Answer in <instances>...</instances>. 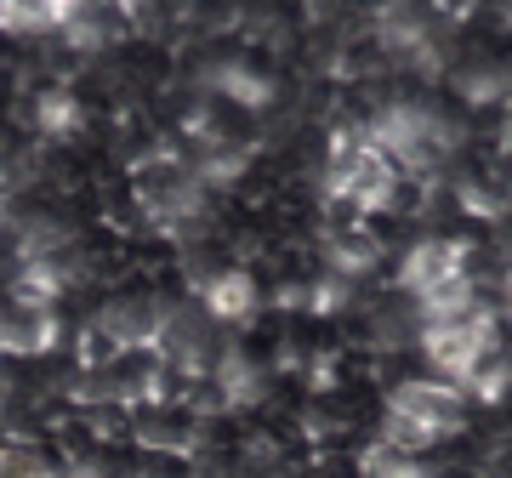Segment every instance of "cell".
Segmentation results:
<instances>
[{"mask_svg":"<svg viewBox=\"0 0 512 478\" xmlns=\"http://www.w3.org/2000/svg\"><path fill=\"white\" fill-rule=\"evenodd\" d=\"M131 444L137 450H165V456H194L200 450V416L188 405L137 399L131 405Z\"/></svg>","mask_w":512,"mask_h":478,"instance_id":"7a4b0ae2","label":"cell"},{"mask_svg":"<svg viewBox=\"0 0 512 478\" xmlns=\"http://www.w3.org/2000/svg\"><path fill=\"white\" fill-rule=\"evenodd\" d=\"M74 336H80V370H103V365H114V359H120V336H114L97 313Z\"/></svg>","mask_w":512,"mask_h":478,"instance_id":"52a82bcc","label":"cell"},{"mask_svg":"<svg viewBox=\"0 0 512 478\" xmlns=\"http://www.w3.org/2000/svg\"><path fill=\"white\" fill-rule=\"evenodd\" d=\"M387 410L421 422L427 433H439V439L467 433V393L456 382H444V376H410V382L387 387Z\"/></svg>","mask_w":512,"mask_h":478,"instance_id":"6da1fadb","label":"cell"},{"mask_svg":"<svg viewBox=\"0 0 512 478\" xmlns=\"http://www.w3.org/2000/svg\"><path fill=\"white\" fill-rule=\"evenodd\" d=\"M205 313L217 319V325H251L256 313H262V291H256V279L245 274V268H228V274H217L211 285L200 291Z\"/></svg>","mask_w":512,"mask_h":478,"instance_id":"277c9868","label":"cell"},{"mask_svg":"<svg viewBox=\"0 0 512 478\" xmlns=\"http://www.w3.org/2000/svg\"><path fill=\"white\" fill-rule=\"evenodd\" d=\"M74 0H0V35H52L63 29Z\"/></svg>","mask_w":512,"mask_h":478,"instance_id":"5b68a950","label":"cell"},{"mask_svg":"<svg viewBox=\"0 0 512 478\" xmlns=\"http://www.w3.org/2000/svg\"><path fill=\"white\" fill-rule=\"evenodd\" d=\"M0 478H63L52 467V456L40 444H23V439H0Z\"/></svg>","mask_w":512,"mask_h":478,"instance_id":"8992f818","label":"cell"},{"mask_svg":"<svg viewBox=\"0 0 512 478\" xmlns=\"http://www.w3.org/2000/svg\"><path fill=\"white\" fill-rule=\"evenodd\" d=\"M6 211H12V183L0 177V222H6Z\"/></svg>","mask_w":512,"mask_h":478,"instance_id":"ba28073f","label":"cell"},{"mask_svg":"<svg viewBox=\"0 0 512 478\" xmlns=\"http://www.w3.org/2000/svg\"><path fill=\"white\" fill-rule=\"evenodd\" d=\"M69 478H109V473H97V467H86V473H69Z\"/></svg>","mask_w":512,"mask_h":478,"instance_id":"9c48e42d","label":"cell"},{"mask_svg":"<svg viewBox=\"0 0 512 478\" xmlns=\"http://www.w3.org/2000/svg\"><path fill=\"white\" fill-rule=\"evenodd\" d=\"M63 336L57 308H35V302H0V353H18V359H46Z\"/></svg>","mask_w":512,"mask_h":478,"instance_id":"3957f363","label":"cell"}]
</instances>
